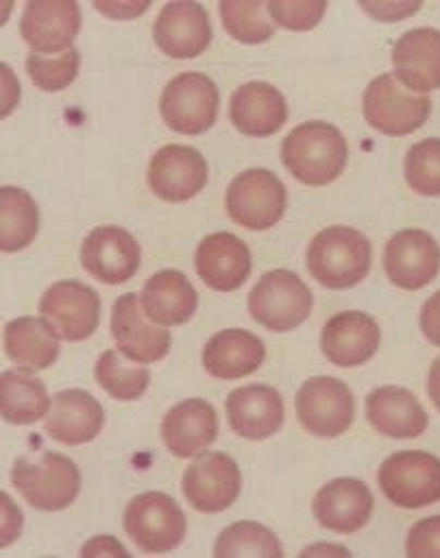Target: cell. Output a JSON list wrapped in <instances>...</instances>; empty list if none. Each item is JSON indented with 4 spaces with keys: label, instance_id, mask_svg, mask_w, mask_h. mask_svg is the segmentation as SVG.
<instances>
[{
    "label": "cell",
    "instance_id": "obj_1",
    "mask_svg": "<svg viewBox=\"0 0 440 558\" xmlns=\"http://www.w3.org/2000/svg\"><path fill=\"white\" fill-rule=\"evenodd\" d=\"M282 161L296 181L322 187L344 172L349 144L335 125L307 121L296 125L282 142Z\"/></svg>",
    "mask_w": 440,
    "mask_h": 558
},
{
    "label": "cell",
    "instance_id": "obj_2",
    "mask_svg": "<svg viewBox=\"0 0 440 558\" xmlns=\"http://www.w3.org/2000/svg\"><path fill=\"white\" fill-rule=\"evenodd\" d=\"M305 263L311 278L325 288L346 290L369 274L371 245L355 228L331 226L311 239Z\"/></svg>",
    "mask_w": 440,
    "mask_h": 558
},
{
    "label": "cell",
    "instance_id": "obj_3",
    "mask_svg": "<svg viewBox=\"0 0 440 558\" xmlns=\"http://www.w3.org/2000/svg\"><path fill=\"white\" fill-rule=\"evenodd\" d=\"M11 484L35 509L61 511L77 498L82 477L74 460L44 451L35 458H17L11 469Z\"/></svg>",
    "mask_w": 440,
    "mask_h": 558
},
{
    "label": "cell",
    "instance_id": "obj_4",
    "mask_svg": "<svg viewBox=\"0 0 440 558\" xmlns=\"http://www.w3.org/2000/svg\"><path fill=\"white\" fill-rule=\"evenodd\" d=\"M163 123L185 136L209 132L220 114L218 84L198 71H187L172 77L159 99Z\"/></svg>",
    "mask_w": 440,
    "mask_h": 558
},
{
    "label": "cell",
    "instance_id": "obj_5",
    "mask_svg": "<svg viewBox=\"0 0 440 558\" xmlns=\"http://www.w3.org/2000/svg\"><path fill=\"white\" fill-rule=\"evenodd\" d=\"M314 294L293 271L276 269L265 274L247 296V310L256 323L276 333L293 331L307 320Z\"/></svg>",
    "mask_w": 440,
    "mask_h": 558
},
{
    "label": "cell",
    "instance_id": "obj_6",
    "mask_svg": "<svg viewBox=\"0 0 440 558\" xmlns=\"http://www.w3.org/2000/svg\"><path fill=\"white\" fill-rule=\"evenodd\" d=\"M123 526L132 542L148 555L176 550L187 533V520L179 502L163 492H147L125 509Z\"/></svg>",
    "mask_w": 440,
    "mask_h": 558
},
{
    "label": "cell",
    "instance_id": "obj_7",
    "mask_svg": "<svg viewBox=\"0 0 440 558\" xmlns=\"http://www.w3.org/2000/svg\"><path fill=\"white\" fill-rule=\"evenodd\" d=\"M289 194L278 174L252 168L234 177L225 192L228 217L247 230H269L286 213Z\"/></svg>",
    "mask_w": 440,
    "mask_h": 558
},
{
    "label": "cell",
    "instance_id": "obj_8",
    "mask_svg": "<svg viewBox=\"0 0 440 558\" xmlns=\"http://www.w3.org/2000/svg\"><path fill=\"white\" fill-rule=\"evenodd\" d=\"M432 112L428 95L406 93L393 73H382L369 82L364 93V117L367 123L384 136L415 134Z\"/></svg>",
    "mask_w": 440,
    "mask_h": 558
},
{
    "label": "cell",
    "instance_id": "obj_9",
    "mask_svg": "<svg viewBox=\"0 0 440 558\" xmlns=\"http://www.w3.org/2000/svg\"><path fill=\"white\" fill-rule=\"evenodd\" d=\"M382 494L402 509H421L440 500V460L428 451H398L378 471Z\"/></svg>",
    "mask_w": 440,
    "mask_h": 558
},
{
    "label": "cell",
    "instance_id": "obj_10",
    "mask_svg": "<svg viewBox=\"0 0 440 558\" xmlns=\"http://www.w3.org/2000/svg\"><path fill=\"white\" fill-rule=\"evenodd\" d=\"M298 423L314 436L335 438L355 418V398L346 383L333 376H314L303 383L294 398Z\"/></svg>",
    "mask_w": 440,
    "mask_h": 558
},
{
    "label": "cell",
    "instance_id": "obj_11",
    "mask_svg": "<svg viewBox=\"0 0 440 558\" xmlns=\"http://www.w3.org/2000/svg\"><path fill=\"white\" fill-rule=\"evenodd\" d=\"M209 179L200 150L183 144L161 146L148 163V185L166 203H187L198 196Z\"/></svg>",
    "mask_w": 440,
    "mask_h": 558
},
{
    "label": "cell",
    "instance_id": "obj_12",
    "mask_svg": "<svg viewBox=\"0 0 440 558\" xmlns=\"http://www.w3.org/2000/svg\"><path fill=\"white\" fill-rule=\"evenodd\" d=\"M39 312L63 340L82 342L97 331L101 301L90 286L77 279H63L46 290Z\"/></svg>",
    "mask_w": 440,
    "mask_h": 558
},
{
    "label": "cell",
    "instance_id": "obj_13",
    "mask_svg": "<svg viewBox=\"0 0 440 558\" xmlns=\"http://www.w3.org/2000/svg\"><path fill=\"white\" fill-rule=\"evenodd\" d=\"M382 265L387 278L398 288L421 290L439 276L440 245L426 230H400L384 245Z\"/></svg>",
    "mask_w": 440,
    "mask_h": 558
},
{
    "label": "cell",
    "instance_id": "obj_14",
    "mask_svg": "<svg viewBox=\"0 0 440 558\" xmlns=\"http://www.w3.org/2000/svg\"><path fill=\"white\" fill-rule=\"evenodd\" d=\"M241 471L236 462L220 453L207 451L194 460L183 475V494L187 502L203 513H221L239 498Z\"/></svg>",
    "mask_w": 440,
    "mask_h": 558
},
{
    "label": "cell",
    "instance_id": "obj_15",
    "mask_svg": "<svg viewBox=\"0 0 440 558\" xmlns=\"http://www.w3.org/2000/svg\"><path fill=\"white\" fill-rule=\"evenodd\" d=\"M84 269L108 286L125 283L140 269L143 252L138 241L119 226H99L82 243Z\"/></svg>",
    "mask_w": 440,
    "mask_h": 558
},
{
    "label": "cell",
    "instance_id": "obj_16",
    "mask_svg": "<svg viewBox=\"0 0 440 558\" xmlns=\"http://www.w3.org/2000/svg\"><path fill=\"white\" fill-rule=\"evenodd\" d=\"M152 39L157 48L170 59L200 57L213 39L207 9L198 2L166 4L155 20Z\"/></svg>",
    "mask_w": 440,
    "mask_h": 558
},
{
    "label": "cell",
    "instance_id": "obj_17",
    "mask_svg": "<svg viewBox=\"0 0 440 558\" xmlns=\"http://www.w3.org/2000/svg\"><path fill=\"white\" fill-rule=\"evenodd\" d=\"M82 26L80 7L70 0H33L24 7L20 33L37 52H61L74 48Z\"/></svg>",
    "mask_w": 440,
    "mask_h": 558
},
{
    "label": "cell",
    "instance_id": "obj_18",
    "mask_svg": "<svg viewBox=\"0 0 440 558\" xmlns=\"http://www.w3.org/2000/svg\"><path fill=\"white\" fill-rule=\"evenodd\" d=\"M232 125L252 138H269L289 121L286 97L269 82H247L230 97Z\"/></svg>",
    "mask_w": 440,
    "mask_h": 558
},
{
    "label": "cell",
    "instance_id": "obj_19",
    "mask_svg": "<svg viewBox=\"0 0 440 558\" xmlns=\"http://www.w3.org/2000/svg\"><path fill=\"white\" fill-rule=\"evenodd\" d=\"M147 314L140 312V294H121L112 307V336L119 350L136 363L161 361L170 350V331L163 327H152L145 320Z\"/></svg>",
    "mask_w": 440,
    "mask_h": 558
},
{
    "label": "cell",
    "instance_id": "obj_20",
    "mask_svg": "<svg viewBox=\"0 0 440 558\" xmlns=\"http://www.w3.org/2000/svg\"><path fill=\"white\" fill-rule=\"evenodd\" d=\"M220 434L218 411L207 400H183L161 421V440L176 458H194L216 442Z\"/></svg>",
    "mask_w": 440,
    "mask_h": 558
},
{
    "label": "cell",
    "instance_id": "obj_21",
    "mask_svg": "<svg viewBox=\"0 0 440 558\" xmlns=\"http://www.w3.org/2000/svg\"><path fill=\"white\" fill-rule=\"evenodd\" d=\"M311 507L316 520L325 529L353 535L369 522L374 511V496L362 480L340 477L318 489Z\"/></svg>",
    "mask_w": 440,
    "mask_h": 558
},
{
    "label": "cell",
    "instance_id": "obj_22",
    "mask_svg": "<svg viewBox=\"0 0 440 558\" xmlns=\"http://www.w3.org/2000/svg\"><path fill=\"white\" fill-rule=\"evenodd\" d=\"M196 274L218 290H239L252 274V252L247 243L230 232H216L200 241L196 250Z\"/></svg>",
    "mask_w": 440,
    "mask_h": 558
},
{
    "label": "cell",
    "instance_id": "obj_23",
    "mask_svg": "<svg viewBox=\"0 0 440 558\" xmlns=\"http://www.w3.org/2000/svg\"><path fill=\"white\" fill-rule=\"evenodd\" d=\"M225 413L234 434L249 440H265L278 434L284 423V400L269 385H247L228 396Z\"/></svg>",
    "mask_w": 440,
    "mask_h": 558
},
{
    "label": "cell",
    "instance_id": "obj_24",
    "mask_svg": "<svg viewBox=\"0 0 440 558\" xmlns=\"http://www.w3.org/2000/svg\"><path fill=\"white\" fill-rule=\"evenodd\" d=\"M393 75L406 88L421 95L440 88V31L413 28L404 33L391 52Z\"/></svg>",
    "mask_w": 440,
    "mask_h": 558
},
{
    "label": "cell",
    "instance_id": "obj_25",
    "mask_svg": "<svg viewBox=\"0 0 440 558\" xmlns=\"http://www.w3.org/2000/svg\"><path fill=\"white\" fill-rule=\"evenodd\" d=\"M380 344V329L366 312H342L327 320L320 338L325 356L340 367L367 363Z\"/></svg>",
    "mask_w": 440,
    "mask_h": 558
},
{
    "label": "cell",
    "instance_id": "obj_26",
    "mask_svg": "<svg viewBox=\"0 0 440 558\" xmlns=\"http://www.w3.org/2000/svg\"><path fill=\"white\" fill-rule=\"evenodd\" d=\"M367 421L371 427L389 438H417L421 436L430 417L417 396L404 387H378L366 400Z\"/></svg>",
    "mask_w": 440,
    "mask_h": 558
},
{
    "label": "cell",
    "instance_id": "obj_27",
    "mask_svg": "<svg viewBox=\"0 0 440 558\" xmlns=\"http://www.w3.org/2000/svg\"><path fill=\"white\" fill-rule=\"evenodd\" d=\"M106 423V411L88 391L65 389L52 398L46 434L63 445H84L97 438Z\"/></svg>",
    "mask_w": 440,
    "mask_h": 558
},
{
    "label": "cell",
    "instance_id": "obj_28",
    "mask_svg": "<svg viewBox=\"0 0 440 558\" xmlns=\"http://www.w3.org/2000/svg\"><path fill=\"white\" fill-rule=\"evenodd\" d=\"M267 356L265 342L245 329L216 333L203 350L205 369L220 380H236L254 374Z\"/></svg>",
    "mask_w": 440,
    "mask_h": 558
},
{
    "label": "cell",
    "instance_id": "obj_29",
    "mask_svg": "<svg viewBox=\"0 0 440 558\" xmlns=\"http://www.w3.org/2000/svg\"><path fill=\"white\" fill-rule=\"evenodd\" d=\"M140 305L152 323L161 327H179L196 314L198 292L181 271L166 269L145 283Z\"/></svg>",
    "mask_w": 440,
    "mask_h": 558
},
{
    "label": "cell",
    "instance_id": "obj_30",
    "mask_svg": "<svg viewBox=\"0 0 440 558\" xmlns=\"http://www.w3.org/2000/svg\"><path fill=\"white\" fill-rule=\"evenodd\" d=\"M59 333L50 320L37 316H22L4 327L7 356L28 372L48 369L61 352Z\"/></svg>",
    "mask_w": 440,
    "mask_h": 558
},
{
    "label": "cell",
    "instance_id": "obj_31",
    "mask_svg": "<svg viewBox=\"0 0 440 558\" xmlns=\"http://www.w3.org/2000/svg\"><path fill=\"white\" fill-rule=\"evenodd\" d=\"M52 400L44 380L28 369H9L0 378V413L13 425H30L48 417Z\"/></svg>",
    "mask_w": 440,
    "mask_h": 558
},
{
    "label": "cell",
    "instance_id": "obj_32",
    "mask_svg": "<svg viewBox=\"0 0 440 558\" xmlns=\"http://www.w3.org/2000/svg\"><path fill=\"white\" fill-rule=\"evenodd\" d=\"M39 230V209L20 187L0 190V247L20 252L33 243Z\"/></svg>",
    "mask_w": 440,
    "mask_h": 558
},
{
    "label": "cell",
    "instance_id": "obj_33",
    "mask_svg": "<svg viewBox=\"0 0 440 558\" xmlns=\"http://www.w3.org/2000/svg\"><path fill=\"white\" fill-rule=\"evenodd\" d=\"M121 350H106L95 365V378L101 389L121 402H134L145 396L150 374L145 367H134L123 361Z\"/></svg>",
    "mask_w": 440,
    "mask_h": 558
},
{
    "label": "cell",
    "instance_id": "obj_34",
    "mask_svg": "<svg viewBox=\"0 0 440 558\" xmlns=\"http://www.w3.org/2000/svg\"><path fill=\"white\" fill-rule=\"evenodd\" d=\"M216 557H284L282 544L273 531L258 522H236L221 531L216 544Z\"/></svg>",
    "mask_w": 440,
    "mask_h": 558
},
{
    "label": "cell",
    "instance_id": "obj_35",
    "mask_svg": "<svg viewBox=\"0 0 440 558\" xmlns=\"http://www.w3.org/2000/svg\"><path fill=\"white\" fill-rule=\"evenodd\" d=\"M220 15L225 31L241 44H265L276 35V24L269 17L267 2H220Z\"/></svg>",
    "mask_w": 440,
    "mask_h": 558
},
{
    "label": "cell",
    "instance_id": "obj_36",
    "mask_svg": "<svg viewBox=\"0 0 440 558\" xmlns=\"http://www.w3.org/2000/svg\"><path fill=\"white\" fill-rule=\"evenodd\" d=\"M404 177L413 192L440 196V138H426L411 146L404 159Z\"/></svg>",
    "mask_w": 440,
    "mask_h": 558
},
{
    "label": "cell",
    "instance_id": "obj_37",
    "mask_svg": "<svg viewBox=\"0 0 440 558\" xmlns=\"http://www.w3.org/2000/svg\"><path fill=\"white\" fill-rule=\"evenodd\" d=\"M26 71L33 84L46 93H57L68 88L80 71V52L72 48L59 57H46L30 52L26 59Z\"/></svg>",
    "mask_w": 440,
    "mask_h": 558
},
{
    "label": "cell",
    "instance_id": "obj_38",
    "mask_svg": "<svg viewBox=\"0 0 440 558\" xmlns=\"http://www.w3.org/2000/svg\"><path fill=\"white\" fill-rule=\"evenodd\" d=\"M267 11L271 20L289 31H311L318 26L327 11V2L311 0V2H267Z\"/></svg>",
    "mask_w": 440,
    "mask_h": 558
},
{
    "label": "cell",
    "instance_id": "obj_39",
    "mask_svg": "<svg viewBox=\"0 0 440 558\" xmlns=\"http://www.w3.org/2000/svg\"><path fill=\"white\" fill-rule=\"evenodd\" d=\"M406 557L440 558V515L413 524L406 537Z\"/></svg>",
    "mask_w": 440,
    "mask_h": 558
},
{
    "label": "cell",
    "instance_id": "obj_40",
    "mask_svg": "<svg viewBox=\"0 0 440 558\" xmlns=\"http://www.w3.org/2000/svg\"><path fill=\"white\" fill-rule=\"evenodd\" d=\"M362 9L380 22H395L419 11L421 2H359Z\"/></svg>",
    "mask_w": 440,
    "mask_h": 558
},
{
    "label": "cell",
    "instance_id": "obj_41",
    "mask_svg": "<svg viewBox=\"0 0 440 558\" xmlns=\"http://www.w3.org/2000/svg\"><path fill=\"white\" fill-rule=\"evenodd\" d=\"M419 325L426 340L440 349V290L424 303Z\"/></svg>",
    "mask_w": 440,
    "mask_h": 558
},
{
    "label": "cell",
    "instance_id": "obj_42",
    "mask_svg": "<svg viewBox=\"0 0 440 558\" xmlns=\"http://www.w3.org/2000/svg\"><path fill=\"white\" fill-rule=\"evenodd\" d=\"M148 4L150 2H147V0H140V2H106V0H99V2H95V7L101 13L114 17V20L138 17V15H143L147 11Z\"/></svg>",
    "mask_w": 440,
    "mask_h": 558
},
{
    "label": "cell",
    "instance_id": "obj_43",
    "mask_svg": "<svg viewBox=\"0 0 440 558\" xmlns=\"http://www.w3.org/2000/svg\"><path fill=\"white\" fill-rule=\"evenodd\" d=\"M82 557H130V555L117 539L103 535V537L88 542L82 550Z\"/></svg>",
    "mask_w": 440,
    "mask_h": 558
},
{
    "label": "cell",
    "instance_id": "obj_44",
    "mask_svg": "<svg viewBox=\"0 0 440 558\" xmlns=\"http://www.w3.org/2000/svg\"><path fill=\"white\" fill-rule=\"evenodd\" d=\"M428 396L432 400V404L437 407V411L440 413V356H437L432 361V367H430V376H428Z\"/></svg>",
    "mask_w": 440,
    "mask_h": 558
}]
</instances>
